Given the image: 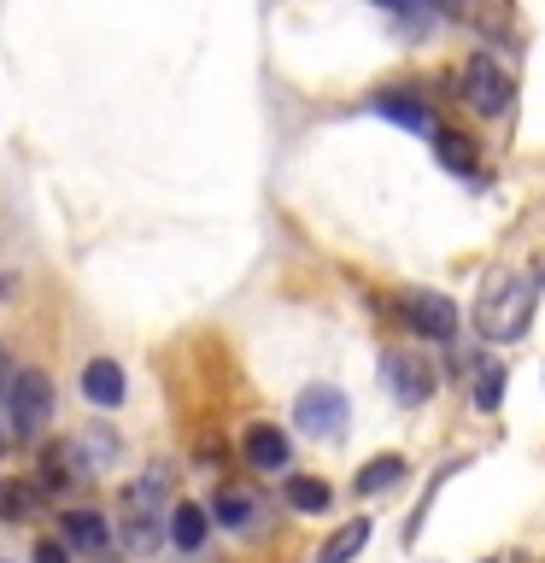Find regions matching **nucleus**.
Here are the masks:
<instances>
[{
    "label": "nucleus",
    "mask_w": 545,
    "mask_h": 563,
    "mask_svg": "<svg viewBox=\"0 0 545 563\" xmlns=\"http://www.w3.org/2000/svg\"><path fill=\"white\" fill-rule=\"evenodd\" d=\"M534 306H540V282L527 276H492L481 299H475V329L481 341H522L527 323H534Z\"/></svg>",
    "instance_id": "obj_1"
},
{
    "label": "nucleus",
    "mask_w": 545,
    "mask_h": 563,
    "mask_svg": "<svg viewBox=\"0 0 545 563\" xmlns=\"http://www.w3.org/2000/svg\"><path fill=\"white\" fill-rule=\"evenodd\" d=\"M165 493H170V470L165 464H153V470H141L135 482H123L118 493V528H123V540L135 545V552H153L158 545V510H165Z\"/></svg>",
    "instance_id": "obj_2"
},
{
    "label": "nucleus",
    "mask_w": 545,
    "mask_h": 563,
    "mask_svg": "<svg viewBox=\"0 0 545 563\" xmlns=\"http://www.w3.org/2000/svg\"><path fill=\"white\" fill-rule=\"evenodd\" d=\"M7 417H12L18 440H35L53 422V382L42 376V369H18V382L7 394Z\"/></svg>",
    "instance_id": "obj_3"
},
{
    "label": "nucleus",
    "mask_w": 545,
    "mask_h": 563,
    "mask_svg": "<svg viewBox=\"0 0 545 563\" xmlns=\"http://www.w3.org/2000/svg\"><path fill=\"white\" fill-rule=\"evenodd\" d=\"M293 417H299V429H305L311 440H334L352 422V405L341 387H329V382H311V387H299V399H293Z\"/></svg>",
    "instance_id": "obj_4"
},
{
    "label": "nucleus",
    "mask_w": 545,
    "mask_h": 563,
    "mask_svg": "<svg viewBox=\"0 0 545 563\" xmlns=\"http://www.w3.org/2000/svg\"><path fill=\"white\" fill-rule=\"evenodd\" d=\"M510 95H516V77L492 59V53H475V59L464 65V100L475 106L481 118H499L504 106H510Z\"/></svg>",
    "instance_id": "obj_5"
},
{
    "label": "nucleus",
    "mask_w": 545,
    "mask_h": 563,
    "mask_svg": "<svg viewBox=\"0 0 545 563\" xmlns=\"http://www.w3.org/2000/svg\"><path fill=\"white\" fill-rule=\"evenodd\" d=\"M399 311H404V323H411L416 334H429V341H452L457 334V306L446 294H429V288H411L399 299Z\"/></svg>",
    "instance_id": "obj_6"
},
{
    "label": "nucleus",
    "mask_w": 545,
    "mask_h": 563,
    "mask_svg": "<svg viewBox=\"0 0 545 563\" xmlns=\"http://www.w3.org/2000/svg\"><path fill=\"white\" fill-rule=\"evenodd\" d=\"M381 382H387V394H393L399 405H422L434 394V369L411 358V352H387L381 358Z\"/></svg>",
    "instance_id": "obj_7"
},
{
    "label": "nucleus",
    "mask_w": 545,
    "mask_h": 563,
    "mask_svg": "<svg viewBox=\"0 0 545 563\" xmlns=\"http://www.w3.org/2000/svg\"><path fill=\"white\" fill-rule=\"evenodd\" d=\"M288 457H293V446L276 422H253L246 429V464L253 470H288Z\"/></svg>",
    "instance_id": "obj_8"
},
{
    "label": "nucleus",
    "mask_w": 545,
    "mask_h": 563,
    "mask_svg": "<svg viewBox=\"0 0 545 563\" xmlns=\"http://www.w3.org/2000/svg\"><path fill=\"white\" fill-rule=\"evenodd\" d=\"M82 394L94 399L100 411H112V405L123 399V369H118L112 358H94V364L82 369Z\"/></svg>",
    "instance_id": "obj_9"
},
{
    "label": "nucleus",
    "mask_w": 545,
    "mask_h": 563,
    "mask_svg": "<svg viewBox=\"0 0 545 563\" xmlns=\"http://www.w3.org/2000/svg\"><path fill=\"white\" fill-rule=\"evenodd\" d=\"M434 158H440L452 176H475V170H481V158H475L469 135H457V130H434Z\"/></svg>",
    "instance_id": "obj_10"
},
{
    "label": "nucleus",
    "mask_w": 545,
    "mask_h": 563,
    "mask_svg": "<svg viewBox=\"0 0 545 563\" xmlns=\"http://www.w3.org/2000/svg\"><path fill=\"white\" fill-rule=\"evenodd\" d=\"M364 540H369V517H352L346 528H334V534L323 540V552H316V563H352L364 552Z\"/></svg>",
    "instance_id": "obj_11"
},
{
    "label": "nucleus",
    "mask_w": 545,
    "mask_h": 563,
    "mask_svg": "<svg viewBox=\"0 0 545 563\" xmlns=\"http://www.w3.org/2000/svg\"><path fill=\"white\" fill-rule=\"evenodd\" d=\"M205 505H176L170 510V545H176V552H200V545H205Z\"/></svg>",
    "instance_id": "obj_12"
},
{
    "label": "nucleus",
    "mask_w": 545,
    "mask_h": 563,
    "mask_svg": "<svg viewBox=\"0 0 545 563\" xmlns=\"http://www.w3.org/2000/svg\"><path fill=\"white\" fill-rule=\"evenodd\" d=\"M369 106H376L381 118H393V123H404V130H434L429 106H422L416 95H393V88H387V95H376V100H369Z\"/></svg>",
    "instance_id": "obj_13"
},
{
    "label": "nucleus",
    "mask_w": 545,
    "mask_h": 563,
    "mask_svg": "<svg viewBox=\"0 0 545 563\" xmlns=\"http://www.w3.org/2000/svg\"><path fill=\"white\" fill-rule=\"evenodd\" d=\"M404 482V457L399 452H381V457H369V464L358 470V493H387V487H399Z\"/></svg>",
    "instance_id": "obj_14"
},
{
    "label": "nucleus",
    "mask_w": 545,
    "mask_h": 563,
    "mask_svg": "<svg viewBox=\"0 0 545 563\" xmlns=\"http://www.w3.org/2000/svg\"><path fill=\"white\" fill-rule=\"evenodd\" d=\"M105 534H112V528H105V517H94V510H70L65 517V540L82 545V552H105Z\"/></svg>",
    "instance_id": "obj_15"
},
{
    "label": "nucleus",
    "mask_w": 545,
    "mask_h": 563,
    "mask_svg": "<svg viewBox=\"0 0 545 563\" xmlns=\"http://www.w3.org/2000/svg\"><path fill=\"white\" fill-rule=\"evenodd\" d=\"M211 517H218L223 528H246V522H253V517H258V505H253V499H246V493H241V487H223V493H218V499H211Z\"/></svg>",
    "instance_id": "obj_16"
},
{
    "label": "nucleus",
    "mask_w": 545,
    "mask_h": 563,
    "mask_svg": "<svg viewBox=\"0 0 545 563\" xmlns=\"http://www.w3.org/2000/svg\"><path fill=\"white\" fill-rule=\"evenodd\" d=\"M112 457H118V434H105V429L82 434V470H112Z\"/></svg>",
    "instance_id": "obj_17"
},
{
    "label": "nucleus",
    "mask_w": 545,
    "mask_h": 563,
    "mask_svg": "<svg viewBox=\"0 0 545 563\" xmlns=\"http://www.w3.org/2000/svg\"><path fill=\"white\" fill-rule=\"evenodd\" d=\"M499 399H504V364H481L475 369V405H481V411H499Z\"/></svg>",
    "instance_id": "obj_18"
},
{
    "label": "nucleus",
    "mask_w": 545,
    "mask_h": 563,
    "mask_svg": "<svg viewBox=\"0 0 545 563\" xmlns=\"http://www.w3.org/2000/svg\"><path fill=\"white\" fill-rule=\"evenodd\" d=\"M329 482H311V475H299V482H288V505L293 510H329Z\"/></svg>",
    "instance_id": "obj_19"
},
{
    "label": "nucleus",
    "mask_w": 545,
    "mask_h": 563,
    "mask_svg": "<svg viewBox=\"0 0 545 563\" xmlns=\"http://www.w3.org/2000/svg\"><path fill=\"white\" fill-rule=\"evenodd\" d=\"M30 510V487H0V522H24Z\"/></svg>",
    "instance_id": "obj_20"
},
{
    "label": "nucleus",
    "mask_w": 545,
    "mask_h": 563,
    "mask_svg": "<svg viewBox=\"0 0 545 563\" xmlns=\"http://www.w3.org/2000/svg\"><path fill=\"white\" fill-rule=\"evenodd\" d=\"M35 563H70L65 540H35Z\"/></svg>",
    "instance_id": "obj_21"
},
{
    "label": "nucleus",
    "mask_w": 545,
    "mask_h": 563,
    "mask_svg": "<svg viewBox=\"0 0 545 563\" xmlns=\"http://www.w3.org/2000/svg\"><path fill=\"white\" fill-rule=\"evenodd\" d=\"M12 394V382H7V352H0V399Z\"/></svg>",
    "instance_id": "obj_22"
},
{
    "label": "nucleus",
    "mask_w": 545,
    "mask_h": 563,
    "mask_svg": "<svg viewBox=\"0 0 545 563\" xmlns=\"http://www.w3.org/2000/svg\"><path fill=\"white\" fill-rule=\"evenodd\" d=\"M0 563H7V558H0Z\"/></svg>",
    "instance_id": "obj_23"
}]
</instances>
